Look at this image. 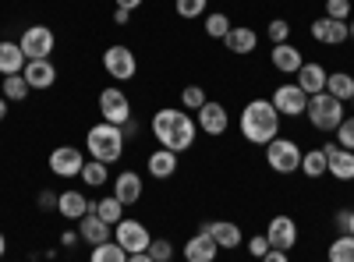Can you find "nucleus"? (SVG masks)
Returning a JSON list of instances; mask_svg holds the SVG:
<instances>
[{
  "mask_svg": "<svg viewBox=\"0 0 354 262\" xmlns=\"http://www.w3.org/2000/svg\"><path fill=\"white\" fill-rule=\"evenodd\" d=\"M153 138L160 142V149H170V153H188L195 145V135H198V124L188 110H177V106H163L153 113Z\"/></svg>",
  "mask_w": 354,
  "mask_h": 262,
  "instance_id": "f257e3e1",
  "label": "nucleus"
},
{
  "mask_svg": "<svg viewBox=\"0 0 354 262\" xmlns=\"http://www.w3.org/2000/svg\"><path fill=\"white\" fill-rule=\"evenodd\" d=\"M238 128L245 135V142L252 145H270L277 135H280V113L270 100H248L241 118H238Z\"/></svg>",
  "mask_w": 354,
  "mask_h": 262,
  "instance_id": "f03ea898",
  "label": "nucleus"
},
{
  "mask_svg": "<svg viewBox=\"0 0 354 262\" xmlns=\"http://www.w3.org/2000/svg\"><path fill=\"white\" fill-rule=\"evenodd\" d=\"M124 145H128V138L121 135V128H113V124H106V121H100V124H93L85 131V149H88V156L93 160H100V163H117L124 156Z\"/></svg>",
  "mask_w": 354,
  "mask_h": 262,
  "instance_id": "7ed1b4c3",
  "label": "nucleus"
},
{
  "mask_svg": "<svg viewBox=\"0 0 354 262\" xmlns=\"http://www.w3.org/2000/svg\"><path fill=\"white\" fill-rule=\"evenodd\" d=\"M305 118L315 131H337L340 121H344V103L333 100L330 93H315V96H308Z\"/></svg>",
  "mask_w": 354,
  "mask_h": 262,
  "instance_id": "20e7f679",
  "label": "nucleus"
},
{
  "mask_svg": "<svg viewBox=\"0 0 354 262\" xmlns=\"http://www.w3.org/2000/svg\"><path fill=\"white\" fill-rule=\"evenodd\" d=\"M266 163H270V170H277V174L301 170V149H298V142L277 135L270 145H266Z\"/></svg>",
  "mask_w": 354,
  "mask_h": 262,
  "instance_id": "39448f33",
  "label": "nucleus"
},
{
  "mask_svg": "<svg viewBox=\"0 0 354 262\" xmlns=\"http://www.w3.org/2000/svg\"><path fill=\"white\" fill-rule=\"evenodd\" d=\"M100 118L113 128H124L131 121V100L124 96L121 85H110V89L100 93Z\"/></svg>",
  "mask_w": 354,
  "mask_h": 262,
  "instance_id": "423d86ee",
  "label": "nucleus"
},
{
  "mask_svg": "<svg viewBox=\"0 0 354 262\" xmlns=\"http://www.w3.org/2000/svg\"><path fill=\"white\" fill-rule=\"evenodd\" d=\"M18 46H21V53L28 57V61H50V53L57 46V36L46 25H28L21 32V39H18Z\"/></svg>",
  "mask_w": 354,
  "mask_h": 262,
  "instance_id": "0eeeda50",
  "label": "nucleus"
},
{
  "mask_svg": "<svg viewBox=\"0 0 354 262\" xmlns=\"http://www.w3.org/2000/svg\"><path fill=\"white\" fill-rule=\"evenodd\" d=\"M113 241L121 245L128 255H138V252H149L153 238H149V227L142 220H121L113 227Z\"/></svg>",
  "mask_w": 354,
  "mask_h": 262,
  "instance_id": "6e6552de",
  "label": "nucleus"
},
{
  "mask_svg": "<svg viewBox=\"0 0 354 262\" xmlns=\"http://www.w3.org/2000/svg\"><path fill=\"white\" fill-rule=\"evenodd\" d=\"M103 71L113 82H131L138 71V57L131 53V46H106L103 53Z\"/></svg>",
  "mask_w": 354,
  "mask_h": 262,
  "instance_id": "1a4fd4ad",
  "label": "nucleus"
},
{
  "mask_svg": "<svg viewBox=\"0 0 354 262\" xmlns=\"http://www.w3.org/2000/svg\"><path fill=\"white\" fill-rule=\"evenodd\" d=\"M270 103L277 106L280 118H301L305 106H308V96L301 93L298 82H287V85H277V93L270 96Z\"/></svg>",
  "mask_w": 354,
  "mask_h": 262,
  "instance_id": "9d476101",
  "label": "nucleus"
},
{
  "mask_svg": "<svg viewBox=\"0 0 354 262\" xmlns=\"http://www.w3.org/2000/svg\"><path fill=\"white\" fill-rule=\"evenodd\" d=\"M85 167V153L75 149V145H57V149L50 153V174L53 178H78Z\"/></svg>",
  "mask_w": 354,
  "mask_h": 262,
  "instance_id": "9b49d317",
  "label": "nucleus"
},
{
  "mask_svg": "<svg viewBox=\"0 0 354 262\" xmlns=\"http://www.w3.org/2000/svg\"><path fill=\"white\" fill-rule=\"evenodd\" d=\"M195 124H198V131H205L209 138H220V135L230 128V113H227V106H223V103L205 100V106L195 113Z\"/></svg>",
  "mask_w": 354,
  "mask_h": 262,
  "instance_id": "f8f14e48",
  "label": "nucleus"
},
{
  "mask_svg": "<svg viewBox=\"0 0 354 262\" xmlns=\"http://www.w3.org/2000/svg\"><path fill=\"white\" fill-rule=\"evenodd\" d=\"M266 241H270L273 248H280V252H290L294 245H298V223H294L290 216H273L270 227H266Z\"/></svg>",
  "mask_w": 354,
  "mask_h": 262,
  "instance_id": "ddd939ff",
  "label": "nucleus"
},
{
  "mask_svg": "<svg viewBox=\"0 0 354 262\" xmlns=\"http://www.w3.org/2000/svg\"><path fill=\"white\" fill-rule=\"evenodd\" d=\"M198 230H205V234H209L216 245H220V252L223 248H241L245 245V238H241V227L238 223H230V220H209V223H202Z\"/></svg>",
  "mask_w": 354,
  "mask_h": 262,
  "instance_id": "4468645a",
  "label": "nucleus"
},
{
  "mask_svg": "<svg viewBox=\"0 0 354 262\" xmlns=\"http://www.w3.org/2000/svg\"><path fill=\"white\" fill-rule=\"evenodd\" d=\"M308 32H312V39L326 43V46H340V43H347V39H351L347 21H333V18H315Z\"/></svg>",
  "mask_w": 354,
  "mask_h": 262,
  "instance_id": "2eb2a0df",
  "label": "nucleus"
},
{
  "mask_svg": "<svg viewBox=\"0 0 354 262\" xmlns=\"http://www.w3.org/2000/svg\"><path fill=\"white\" fill-rule=\"evenodd\" d=\"M113 198L121 202V206H135L142 202V174L138 170H121L113 178Z\"/></svg>",
  "mask_w": 354,
  "mask_h": 262,
  "instance_id": "dca6fc26",
  "label": "nucleus"
},
{
  "mask_svg": "<svg viewBox=\"0 0 354 262\" xmlns=\"http://www.w3.org/2000/svg\"><path fill=\"white\" fill-rule=\"evenodd\" d=\"M326 78H330V71L322 68L319 61H305V64H301V71L294 75V82L301 85V93H305V96H315V93H326Z\"/></svg>",
  "mask_w": 354,
  "mask_h": 262,
  "instance_id": "f3484780",
  "label": "nucleus"
},
{
  "mask_svg": "<svg viewBox=\"0 0 354 262\" xmlns=\"http://www.w3.org/2000/svg\"><path fill=\"white\" fill-rule=\"evenodd\" d=\"M185 262H216V255H220V245L205 234V230H198L195 238H188L185 241Z\"/></svg>",
  "mask_w": 354,
  "mask_h": 262,
  "instance_id": "a211bd4d",
  "label": "nucleus"
},
{
  "mask_svg": "<svg viewBox=\"0 0 354 262\" xmlns=\"http://www.w3.org/2000/svg\"><path fill=\"white\" fill-rule=\"evenodd\" d=\"M270 64H273L280 75H298L301 64H305V57H301V50L294 46V43H277L273 53H270Z\"/></svg>",
  "mask_w": 354,
  "mask_h": 262,
  "instance_id": "6ab92c4d",
  "label": "nucleus"
},
{
  "mask_svg": "<svg viewBox=\"0 0 354 262\" xmlns=\"http://www.w3.org/2000/svg\"><path fill=\"white\" fill-rule=\"evenodd\" d=\"M78 234H82L85 245H103V241L113 238V227H110L106 220H100L96 213H85V216L78 220Z\"/></svg>",
  "mask_w": 354,
  "mask_h": 262,
  "instance_id": "aec40b11",
  "label": "nucleus"
},
{
  "mask_svg": "<svg viewBox=\"0 0 354 262\" xmlns=\"http://www.w3.org/2000/svg\"><path fill=\"white\" fill-rule=\"evenodd\" d=\"M223 46L230 53H238V57H248L259 46V32H255V28H248V25H234L230 32H227V39H223Z\"/></svg>",
  "mask_w": 354,
  "mask_h": 262,
  "instance_id": "412c9836",
  "label": "nucleus"
},
{
  "mask_svg": "<svg viewBox=\"0 0 354 262\" xmlns=\"http://www.w3.org/2000/svg\"><path fill=\"white\" fill-rule=\"evenodd\" d=\"M21 75H25V82H28V89H50V85L57 82L53 61H28Z\"/></svg>",
  "mask_w": 354,
  "mask_h": 262,
  "instance_id": "4be33fe9",
  "label": "nucleus"
},
{
  "mask_svg": "<svg viewBox=\"0 0 354 262\" xmlns=\"http://www.w3.org/2000/svg\"><path fill=\"white\" fill-rule=\"evenodd\" d=\"M57 213H61L64 220H82L85 213H88V195H82V191H61V195H57Z\"/></svg>",
  "mask_w": 354,
  "mask_h": 262,
  "instance_id": "5701e85b",
  "label": "nucleus"
},
{
  "mask_svg": "<svg viewBox=\"0 0 354 262\" xmlns=\"http://www.w3.org/2000/svg\"><path fill=\"white\" fill-rule=\"evenodd\" d=\"M25 64H28V57L21 53V46L18 43H11V39H0V75H21L25 71Z\"/></svg>",
  "mask_w": 354,
  "mask_h": 262,
  "instance_id": "b1692460",
  "label": "nucleus"
},
{
  "mask_svg": "<svg viewBox=\"0 0 354 262\" xmlns=\"http://www.w3.org/2000/svg\"><path fill=\"white\" fill-rule=\"evenodd\" d=\"M145 167H149V178H156V181H170L174 174H177V153H170V149H156V153H149Z\"/></svg>",
  "mask_w": 354,
  "mask_h": 262,
  "instance_id": "393cba45",
  "label": "nucleus"
},
{
  "mask_svg": "<svg viewBox=\"0 0 354 262\" xmlns=\"http://www.w3.org/2000/svg\"><path fill=\"white\" fill-rule=\"evenodd\" d=\"M326 174H333L337 181H354V153L351 149H337L326 153Z\"/></svg>",
  "mask_w": 354,
  "mask_h": 262,
  "instance_id": "a878e982",
  "label": "nucleus"
},
{
  "mask_svg": "<svg viewBox=\"0 0 354 262\" xmlns=\"http://www.w3.org/2000/svg\"><path fill=\"white\" fill-rule=\"evenodd\" d=\"M88 213H96V216L106 220L110 227H117V223L124 220V206H121L113 195H106V198H88Z\"/></svg>",
  "mask_w": 354,
  "mask_h": 262,
  "instance_id": "bb28decb",
  "label": "nucleus"
},
{
  "mask_svg": "<svg viewBox=\"0 0 354 262\" xmlns=\"http://www.w3.org/2000/svg\"><path fill=\"white\" fill-rule=\"evenodd\" d=\"M326 93H330L333 100H340V103H351V100H354V75H347V71H330Z\"/></svg>",
  "mask_w": 354,
  "mask_h": 262,
  "instance_id": "cd10ccee",
  "label": "nucleus"
},
{
  "mask_svg": "<svg viewBox=\"0 0 354 262\" xmlns=\"http://www.w3.org/2000/svg\"><path fill=\"white\" fill-rule=\"evenodd\" d=\"M78 178H82L88 188H103V185L110 181V167H106V163H100V160H85V167H82Z\"/></svg>",
  "mask_w": 354,
  "mask_h": 262,
  "instance_id": "c85d7f7f",
  "label": "nucleus"
},
{
  "mask_svg": "<svg viewBox=\"0 0 354 262\" xmlns=\"http://www.w3.org/2000/svg\"><path fill=\"white\" fill-rule=\"evenodd\" d=\"M32 93L28 89V82H25V75H8L4 78V85H0V96H4L8 103H25V96Z\"/></svg>",
  "mask_w": 354,
  "mask_h": 262,
  "instance_id": "c756f323",
  "label": "nucleus"
},
{
  "mask_svg": "<svg viewBox=\"0 0 354 262\" xmlns=\"http://www.w3.org/2000/svg\"><path fill=\"white\" fill-rule=\"evenodd\" d=\"M88 262H128V252L110 238V241H103V245H93V255H88Z\"/></svg>",
  "mask_w": 354,
  "mask_h": 262,
  "instance_id": "7c9ffc66",
  "label": "nucleus"
},
{
  "mask_svg": "<svg viewBox=\"0 0 354 262\" xmlns=\"http://www.w3.org/2000/svg\"><path fill=\"white\" fill-rule=\"evenodd\" d=\"M301 174H305V178H312V181H319L322 174H326V153H322V149L301 153Z\"/></svg>",
  "mask_w": 354,
  "mask_h": 262,
  "instance_id": "2f4dec72",
  "label": "nucleus"
},
{
  "mask_svg": "<svg viewBox=\"0 0 354 262\" xmlns=\"http://www.w3.org/2000/svg\"><path fill=\"white\" fill-rule=\"evenodd\" d=\"M326 259L330 262H354V238L351 234H337L333 245L326 248Z\"/></svg>",
  "mask_w": 354,
  "mask_h": 262,
  "instance_id": "473e14b6",
  "label": "nucleus"
},
{
  "mask_svg": "<svg viewBox=\"0 0 354 262\" xmlns=\"http://www.w3.org/2000/svg\"><path fill=\"white\" fill-rule=\"evenodd\" d=\"M230 18L223 15V11H209V15H205V36H209V39H227V32H230Z\"/></svg>",
  "mask_w": 354,
  "mask_h": 262,
  "instance_id": "72a5a7b5",
  "label": "nucleus"
},
{
  "mask_svg": "<svg viewBox=\"0 0 354 262\" xmlns=\"http://www.w3.org/2000/svg\"><path fill=\"white\" fill-rule=\"evenodd\" d=\"M202 106H205V89H202V85H185V89H181V110L198 113Z\"/></svg>",
  "mask_w": 354,
  "mask_h": 262,
  "instance_id": "f704fd0d",
  "label": "nucleus"
},
{
  "mask_svg": "<svg viewBox=\"0 0 354 262\" xmlns=\"http://www.w3.org/2000/svg\"><path fill=\"white\" fill-rule=\"evenodd\" d=\"M205 4L209 0H174V8H177V18H202L205 15Z\"/></svg>",
  "mask_w": 354,
  "mask_h": 262,
  "instance_id": "c9c22d12",
  "label": "nucleus"
},
{
  "mask_svg": "<svg viewBox=\"0 0 354 262\" xmlns=\"http://www.w3.org/2000/svg\"><path fill=\"white\" fill-rule=\"evenodd\" d=\"M266 36H270V43H290V21L287 18H273L270 25H266Z\"/></svg>",
  "mask_w": 354,
  "mask_h": 262,
  "instance_id": "e433bc0d",
  "label": "nucleus"
},
{
  "mask_svg": "<svg viewBox=\"0 0 354 262\" xmlns=\"http://www.w3.org/2000/svg\"><path fill=\"white\" fill-rule=\"evenodd\" d=\"M333 135H337V145H340V149H351V153H354V118H344L340 128H337Z\"/></svg>",
  "mask_w": 354,
  "mask_h": 262,
  "instance_id": "4c0bfd02",
  "label": "nucleus"
},
{
  "mask_svg": "<svg viewBox=\"0 0 354 262\" xmlns=\"http://www.w3.org/2000/svg\"><path fill=\"white\" fill-rule=\"evenodd\" d=\"M351 0H326V18H333V21H347L351 18Z\"/></svg>",
  "mask_w": 354,
  "mask_h": 262,
  "instance_id": "58836bf2",
  "label": "nucleus"
},
{
  "mask_svg": "<svg viewBox=\"0 0 354 262\" xmlns=\"http://www.w3.org/2000/svg\"><path fill=\"white\" fill-rule=\"evenodd\" d=\"M149 255H153V262H170V259H174V245H170L167 238H153Z\"/></svg>",
  "mask_w": 354,
  "mask_h": 262,
  "instance_id": "ea45409f",
  "label": "nucleus"
},
{
  "mask_svg": "<svg viewBox=\"0 0 354 262\" xmlns=\"http://www.w3.org/2000/svg\"><path fill=\"white\" fill-rule=\"evenodd\" d=\"M36 206H39L43 213H50V209H57V191H50V188H43V191L36 195Z\"/></svg>",
  "mask_w": 354,
  "mask_h": 262,
  "instance_id": "a19ab883",
  "label": "nucleus"
},
{
  "mask_svg": "<svg viewBox=\"0 0 354 262\" xmlns=\"http://www.w3.org/2000/svg\"><path fill=\"white\" fill-rule=\"evenodd\" d=\"M270 248H273V245H270V241H266V238H262V234H259V238H252V241H248V252H252V255H255V259H262V255H266V252H270Z\"/></svg>",
  "mask_w": 354,
  "mask_h": 262,
  "instance_id": "79ce46f5",
  "label": "nucleus"
},
{
  "mask_svg": "<svg viewBox=\"0 0 354 262\" xmlns=\"http://www.w3.org/2000/svg\"><path fill=\"white\" fill-rule=\"evenodd\" d=\"M262 262H290V252H280V248H270L262 255Z\"/></svg>",
  "mask_w": 354,
  "mask_h": 262,
  "instance_id": "37998d69",
  "label": "nucleus"
},
{
  "mask_svg": "<svg viewBox=\"0 0 354 262\" xmlns=\"http://www.w3.org/2000/svg\"><path fill=\"white\" fill-rule=\"evenodd\" d=\"M78 241H82V234H78V230H64V234H61V245H64V248H75Z\"/></svg>",
  "mask_w": 354,
  "mask_h": 262,
  "instance_id": "c03bdc74",
  "label": "nucleus"
},
{
  "mask_svg": "<svg viewBox=\"0 0 354 262\" xmlns=\"http://www.w3.org/2000/svg\"><path fill=\"white\" fill-rule=\"evenodd\" d=\"M347 220H351V209H340V213L333 216V223H337V230H340V234H347Z\"/></svg>",
  "mask_w": 354,
  "mask_h": 262,
  "instance_id": "a18cd8bd",
  "label": "nucleus"
},
{
  "mask_svg": "<svg viewBox=\"0 0 354 262\" xmlns=\"http://www.w3.org/2000/svg\"><path fill=\"white\" fill-rule=\"evenodd\" d=\"M113 21H117V25H128V21H131V11H124V8H117V11H113Z\"/></svg>",
  "mask_w": 354,
  "mask_h": 262,
  "instance_id": "49530a36",
  "label": "nucleus"
},
{
  "mask_svg": "<svg viewBox=\"0 0 354 262\" xmlns=\"http://www.w3.org/2000/svg\"><path fill=\"white\" fill-rule=\"evenodd\" d=\"M121 135H124V138H135V135H138V121L131 118V121H128V124L121 128Z\"/></svg>",
  "mask_w": 354,
  "mask_h": 262,
  "instance_id": "de8ad7c7",
  "label": "nucleus"
},
{
  "mask_svg": "<svg viewBox=\"0 0 354 262\" xmlns=\"http://www.w3.org/2000/svg\"><path fill=\"white\" fill-rule=\"evenodd\" d=\"M142 4H145V0H117V8H124V11H135Z\"/></svg>",
  "mask_w": 354,
  "mask_h": 262,
  "instance_id": "09e8293b",
  "label": "nucleus"
},
{
  "mask_svg": "<svg viewBox=\"0 0 354 262\" xmlns=\"http://www.w3.org/2000/svg\"><path fill=\"white\" fill-rule=\"evenodd\" d=\"M128 262H153L149 252H138V255H128Z\"/></svg>",
  "mask_w": 354,
  "mask_h": 262,
  "instance_id": "8fccbe9b",
  "label": "nucleus"
},
{
  "mask_svg": "<svg viewBox=\"0 0 354 262\" xmlns=\"http://www.w3.org/2000/svg\"><path fill=\"white\" fill-rule=\"evenodd\" d=\"M8 255V238H4V230H0V259Z\"/></svg>",
  "mask_w": 354,
  "mask_h": 262,
  "instance_id": "3c124183",
  "label": "nucleus"
},
{
  "mask_svg": "<svg viewBox=\"0 0 354 262\" xmlns=\"http://www.w3.org/2000/svg\"><path fill=\"white\" fill-rule=\"evenodd\" d=\"M4 118H8V100L0 96V121H4Z\"/></svg>",
  "mask_w": 354,
  "mask_h": 262,
  "instance_id": "603ef678",
  "label": "nucleus"
},
{
  "mask_svg": "<svg viewBox=\"0 0 354 262\" xmlns=\"http://www.w3.org/2000/svg\"><path fill=\"white\" fill-rule=\"evenodd\" d=\"M347 234L354 238V209H351V220H347Z\"/></svg>",
  "mask_w": 354,
  "mask_h": 262,
  "instance_id": "864d4df0",
  "label": "nucleus"
},
{
  "mask_svg": "<svg viewBox=\"0 0 354 262\" xmlns=\"http://www.w3.org/2000/svg\"><path fill=\"white\" fill-rule=\"evenodd\" d=\"M347 28H351V39H354V15H351V21H347Z\"/></svg>",
  "mask_w": 354,
  "mask_h": 262,
  "instance_id": "5fc2aeb1",
  "label": "nucleus"
},
{
  "mask_svg": "<svg viewBox=\"0 0 354 262\" xmlns=\"http://www.w3.org/2000/svg\"><path fill=\"white\" fill-rule=\"evenodd\" d=\"M351 106H354V100H351Z\"/></svg>",
  "mask_w": 354,
  "mask_h": 262,
  "instance_id": "6e6d98bb",
  "label": "nucleus"
}]
</instances>
